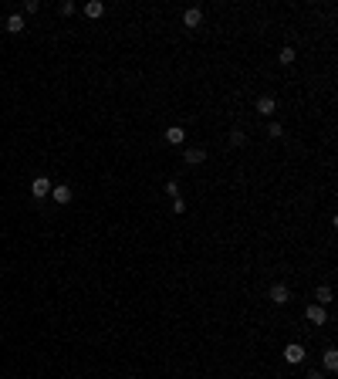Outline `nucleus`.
I'll use <instances>...</instances> for the list:
<instances>
[{
  "mask_svg": "<svg viewBox=\"0 0 338 379\" xmlns=\"http://www.w3.org/2000/svg\"><path fill=\"white\" fill-rule=\"evenodd\" d=\"M284 359H288L291 366L304 362V346H301V342H288V346H284Z\"/></svg>",
  "mask_w": 338,
  "mask_h": 379,
  "instance_id": "nucleus-1",
  "label": "nucleus"
},
{
  "mask_svg": "<svg viewBox=\"0 0 338 379\" xmlns=\"http://www.w3.org/2000/svg\"><path fill=\"white\" fill-rule=\"evenodd\" d=\"M267 298L274 301V305H288V301H291V291H288V285H274V288L267 291Z\"/></svg>",
  "mask_w": 338,
  "mask_h": 379,
  "instance_id": "nucleus-2",
  "label": "nucleus"
},
{
  "mask_svg": "<svg viewBox=\"0 0 338 379\" xmlns=\"http://www.w3.org/2000/svg\"><path fill=\"white\" fill-rule=\"evenodd\" d=\"M183 163H186V166H200V163H206V149H200V146H193V149H186V156H183Z\"/></svg>",
  "mask_w": 338,
  "mask_h": 379,
  "instance_id": "nucleus-3",
  "label": "nucleus"
},
{
  "mask_svg": "<svg viewBox=\"0 0 338 379\" xmlns=\"http://www.w3.org/2000/svg\"><path fill=\"white\" fill-rule=\"evenodd\" d=\"M308 322H315V325H325L328 322V315H325V305H308Z\"/></svg>",
  "mask_w": 338,
  "mask_h": 379,
  "instance_id": "nucleus-4",
  "label": "nucleus"
},
{
  "mask_svg": "<svg viewBox=\"0 0 338 379\" xmlns=\"http://www.w3.org/2000/svg\"><path fill=\"white\" fill-rule=\"evenodd\" d=\"M31 193L37 197V200H44L47 193H51V183H47V176H37V179H34V183H31Z\"/></svg>",
  "mask_w": 338,
  "mask_h": 379,
  "instance_id": "nucleus-5",
  "label": "nucleus"
},
{
  "mask_svg": "<svg viewBox=\"0 0 338 379\" xmlns=\"http://www.w3.org/2000/svg\"><path fill=\"white\" fill-rule=\"evenodd\" d=\"M200 21H203V11H200V7H190V11L183 14V24H186V27H200Z\"/></svg>",
  "mask_w": 338,
  "mask_h": 379,
  "instance_id": "nucleus-6",
  "label": "nucleus"
},
{
  "mask_svg": "<svg viewBox=\"0 0 338 379\" xmlns=\"http://www.w3.org/2000/svg\"><path fill=\"white\" fill-rule=\"evenodd\" d=\"M183 139H186L183 125H173V129H166V143H169V146H183Z\"/></svg>",
  "mask_w": 338,
  "mask_h": 379,
  "instance_id": "nucleus-7",
  "label": "nucleus"
},
{
  "mask_svg": "<svg viewBox=\"0 0 338 379\" xmlns=\"http://www.w3.org/2000/svg\"><path fill=\"white\" fill-rule=\"evenodd\" d=\"M51 197H54V203H71V186H51Z\"/></svg>",
  "mask_w": 338,
  "mask_h": 379,
  "instance_id": "nucleus-8",
  "label": "nucleus"
},
{
  "mask_svg": "<svg viewBox=\"0 0 338 379\" xmlns=\"http://www.w3.org/2000/svg\"><path fill=\"white\" fill-rule=\"evenodd\" d=\"M274 109H277V105H274L270 95H260V99H257V112H260V115H274Z\"/></svg>",
  "mask_w": 338,
  "mask_h": 379,
  "instance_id": "nucleus-9",
  "label": "nucleus"
},
{
  "mask_svg": "<svg viewBox=\"0 0 338 379\" xmlns=\"http://www.w3.org/2000/svg\"><path fill=\"white\" fill-rule=\"evenodd\" d=\"M7 31H11V34H21L24 31V17H21V14H11V17H7Z\"/></svg>",
  "mask_w": 338,
  "mask_h": 379,
  "instance_id": "nucleus-10",
  "label": "nucleus"
},
{
  "mask_svg": "<svg viewBox=\"0 0 338 379\" xmlns=\"http://www.w3.org/2000/svg\"><path fill=\"white\" fill-rule=\"evenodd\" d=\"M85 14H88V17H101V14H105V4H101V0H91V4H85Z\"/></svg>",
  "mask_w": 338,
  "mask_h": 379,
  "instance_id": "nucleus-11",
  "label": "nucleus"
},
{
  "mask_svg": "<svg viewBox=\"0 0 338 379\" xmlns=\"http://www.w3.org/2000/svg\"><path fill=\"white\" fill-rule=\"evenodd\" d=\"M325 369H328V372H335V369H338V352H335V349H328V352H325Z\"/></svg>",
  "mask_w": 338,
  "mask_h": 379,
  "instance_id": "nucleus-12",
  "label": "nucleus"
},
{
  "mask_svg": "<svg viewBox=\"0 0 338 379\" xmlns=\"http://www.w3.org/2000/svg\"><path fill=\"white\" fill-rule=\"evenodd\" d=\"M315 305H328V301H331V288H328V285H321V288H318V295H315Z\"/></svg>",
  "mask_w": 338,
  "mask_h": 379,
  "instance_id": "nucleus-13",
  "label": "nucleus"
},
{
  "mask_svg": "<svg viewBox=\"0 0 338 379\" xmlns=\"http://www.w3.org/2000/svg\"><path fill=\"white\" fill-rule=\"evenodd\" d=\"M244 143H247L244 129H234V132H230V146H244Z\"/></svg>",
  "mask_w": 338,
  "mask_h": 379,
  "instance_id": "nucleus-14",
  "label": "nucleus"
},
{
  "mask_svg": "<svg viewBox=\"0 0 338 379\" xmlns=\"http://www.w3.org/2000/svg\"><path fill=\"white\" fill-rule=\"evenodd\" d=\"M277 61H281V65H291L294 61V48H284L281 55H277Z\"/></svg>",
  "mask_w": 338,
  "mask_h": 379,
  "instance_id": "nucleus-15",
  "label": "nucleus"
},
{
  "mask_svg": "<svg viewBox=\"0 0 338 379\" xmlns=\"http://www.w3.org/2000/svg\"><path fill=\"white\" fill-rule=\"evenodd\" d=\"M166 193H169V197H173V200L180 197V186H176V179H169V183H166Z\"/></svg>",
  "mask_w": 338,
  "mask_h": 379,
  "instance_id": "nucleus-16",
  "label": "nucleus"
},
{
  "mask_svg": "<svg viewBox=\"0 0 338 379\" xmlns=\"http://www.w3.org/2000/svg\"><path fill=\"white\" fill-rule=\"evenodd\" d=\"M281 132H284V129H281L277 122H270V125H267V135H274V139H281Z\"/></svg>",
  "mask_w": 338,
  "mask_h": 379,
  "instance_id": "nucleus-17",
  "label": "nucleus"
},
{
  "mask_svg": "<svg viewBox=\"0 0 338 379\" xmlns=\"http://www.w3.org/2000/svg\"><path fill=\"white\" fill-rule=\"evenodd\" d=\"M173 210H176V213H183V210H186V203H183V197H176V200H173Z\"/></svg>",
  "mask_w": 338,
  "mask_h": 379,
  "instance_id": "nucleus-18",
  "label": "nucleus"
},
{
  "mask_svg": "<svg viewBox=\"0 0 338 379\" xmlns=\"http://www.w3.org/2000/svg\"><path fill=\"white\" fill-rule=\"evenodd\" d=\"M308 379H321V372H318V369H315V372H311V376H308Z\"/></svg>",
  "mask_w": 338,
  "mask_h": 379,
  "instance_id": "nucleus-19",
  "label": "nucleus"
}]
</instances>
